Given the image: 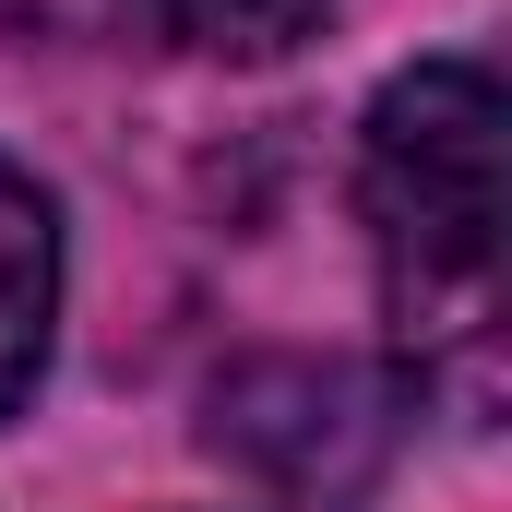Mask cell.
I'll return each instance as SVG.
<instances>
[{
  "instance_id": "cell-4",
  "label": "cell",
  "mask_w": 512,
  "mask_h": 512,
  "mask_svg": "<svg viewBox=\"0 0 512 512\" xmlns=\"http://www.w3.org/2000/svg\"><path fill=\"white\" fill-rule=\"evenodd\" d=\"M108 12L191 60H286L298 36H322V0H108Z\"/></svg>"
},
{
  "instance_id": "cell-1",
  "label": "cell",
  "mask_w": 512,
  "mask_h": 512,
  "mask_svg": "<svg viewBox=\"0 0 512 512\" xmlns=\"http://www.w3.org/2000/svg\"><path fill=\"white\" fill-rule=\"evenodd\" d=\"M358 203L382 227L393 286L417 298H489L501 274V84L489 60H417L370 108Z\"/></svg>"
},
{
  "instance_id": "cell-3",
  "label": "cell",
  "mask_w": 512,
  "mask_h": 512,
  "mask_svg": "<svg viewBox=\"0 0 512 512\" xmlns=\"http://www.w3.org/2000/svg\"><path fill=\"white\" fill-rule=\"evenodd\" d=\"M48 322H60V227H48V191L0 155V417L48 370Z\"/></svg>"
},
{
  "instance_id": "cell-2",
  "label": "cell",
  "mask_w": 512,
  "mask_h": 512,
  "mask_svg": "<svg viewBox=\"0 0 512 512\" xmlns=\"http://www.w3.org/2000/svg\"><path fill=\"white\" fill-rule=\"evenodd\" d=\"M382 441L393 417L346 358H251L215 393V453H239L286 501H358L382 477Z\"/></svg>"
},
{
  "instance_id": "cell-5",
  "label": "cell",
  "mask_w": 512,
  "mask_h": 512,
  "mask_svg": "<svg viewBox=\"0 0 512 512\" xmlns=\"http://www.w3.org/2000/svg\"><path fill=\"white\" fill-rule=\"evenodd\" d=\"M0 24H12V0H0Z\"/></svg>"
}]
</instances>
